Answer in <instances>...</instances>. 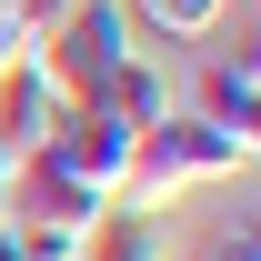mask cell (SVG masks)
<instances>
[{
    "instance_id": "obj_6",
    "label": "cell",
    "mask_w": 261,
    "mask_h": 261,
    "mask_svg": "<svg viewBox=\"0 0 261 261\" xmlns=\"http://www.w3.org/2000/svg\"><path fill=\"white\" fill-rule=\"evenodd\" d=\"M100 100H111V111H121L130 130H151V121H171V111H181V81H171V70L151 61V50H130V61L111 70V81H100Z\"/></svg>"
},
{
    "instance_id": "obj_8",
    "label": "cell",
    "mask_w": 261,
    "mask_h": 261,
    "mask_svg": "<svg viewBox=\"0 0 261 261\" xmlns=\"http://www.w3.org/2000/svg\"><path fill=\"white\" fill-rule=\"evenodd\" d=\"M141 40H211L231 20V0H121Z\"/></svg>"
},
{
    "instance_id": "obj_5",
    "label": "cell",
    "mask_w": 261,
    "mask_h": 261,
    "mask_svg": "<svg viewBox=\"0 0 261 261\" xmlns=\"http://www.w3.org/2000/svg\"><path fill=\"white\" fill-rule=\"evenodd\" d=\"M50 121H61V91H50V81L31 70V50H20V61L0 70V171L31 161L40 141H50Z\"/></svg>"
},
{
    "instance_id": "obj_7",
    "label": "cell",
    "mask_w": 261,
    "mask_h": 261,
    "mask_svg": "<svg viewBox=\"0 0 261 261\" xmlns=\"http://www.w3.org/2000/svg\"><path fill=\"white\" fill-rule=\"evenodd\" d=\"M81 261H161V211H141V201H100L91 231H81Z\"/></svg>"
},
{
    "instance_id": "obj_11",
    "label": "cell",
    "mask_w": 261,
    "mask_h": 261,
    "mask_svg": "<svg viewBox=\"0 0 261 261\" xmlns=\"http://www.w3.org/2000/svg\"><path fill=\"white\" fill-rule=\"evenodd\" d=\"M0 221H10V171H0Z\"/></svg>"
},
{
    "instance_id": "obj_12",
    "label": "cell",
    "mask_w": 261,
    "mask_h": 261,
    "mask_svg": "<svg viewBox=\"0 0 261 261\" xmlns=\"http://www.w3.org/2000/svg\"><path fill=\"white\" fill-rule=\"evenodd\" d=\"M0 31H10V0H0Z\"/></svg>"
},
{
    "instance_id": "obj_2",
    "label": "cell",
    "mask_w": 261,
    "mask_h": 261,
    "mask_svg": "<svg viewBox=\"0 0 261 261\" xmlns=\"http://www.w3.org/2000/svg\"><path fill=\"white\" fill-rule=\"evenodd\" d=\"M130 50H141V31H130L121 0H81L70 20H50V31L31 40V70H40L61 100H100V81H111Z\"/></svg>"
},
{
    "instance_id": "obj_10",
    "label": "cell",
    "mask_w": 261,
    "mask_h": 261,
    "mask_svg": "<svg viewBox=\"0 0 261 261\" xmlns=\"http://www.w3.org/2000/svg\"><path fill=\"white\" fill-rule=\"evenodd\" d=\"M211 261H261V241H251V221H241V231H221V241H211Z\"/></svg>"
},
{
    "instance_id": "obj_3",
    "label": "cell",
    "mask_w": 261,
    "mask_h": 261,
    "mask_svg": "<svg viewBox=\"0 0 261 261\" xmlns=\"http://www.w3.org/2000/svg\"><path fill=\"white\" fill-rule=\"evenodd\" d=\"M130 151H141V130H130L111 100H61V121H50V141H40L31 161L70 171V181H81V191H100V201H121V181H130Z\"/></svg>"
},
{
    "instance_id": "obj_9",
    "label": "cell",
    "mask_w": 261,
    "mask_h": 261,
    "mask_svg": "<svg viewBox=\"0 0 261 261\" xmlns=\"http://www.w3.org/2000/svg\"><path fill=\"white\" fill-rule=\"evenodd\" d=\"M70 10H81V0H10V31H20V40H40L50 20H70Z\"/></svg>"
},
{
    "instance_id": "obj_4",
    "label": "cell",
    "mask_w": 261,
    "mask_h": 261,
    "mask_svg": "<svg viewBox=\"0 0 261 261\" xmlns=\"http://www.w3.org/2000/svg\"><path fill=\"white\" fill-rule=\"evenodd\" d=\"M181 111H201L211 130L261 141V70H251V50H211V61L191 70V100H181Z\"/></svg>"
},
{
    "instance_id": "obj_1",
    "label": "cell",
    "mask_w": 261,
    "mask_h": 261,
    "mask_svg": "<svg viewBox=\"0 0 261 261\" xmlns=\"http://www.w3.org/2000/svg\"><path fill=\"white\" fill-rule=\"evenodd\" d=\"M251 151H261V141H241V130H211L201 111H171V121H151V130H141L121 201L161 211V201H171V191H191V181H231V171H251Z\"/></svg>"
}]
</instances>
